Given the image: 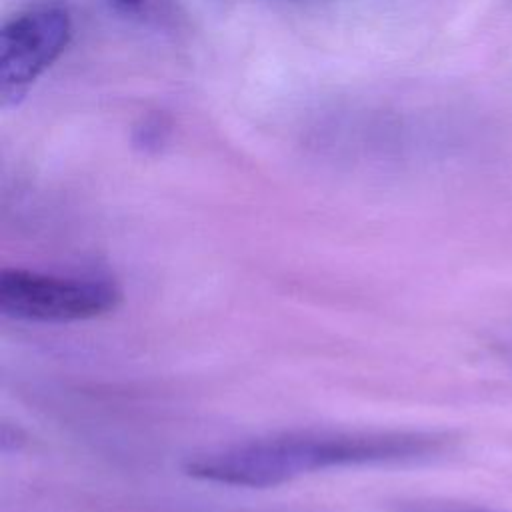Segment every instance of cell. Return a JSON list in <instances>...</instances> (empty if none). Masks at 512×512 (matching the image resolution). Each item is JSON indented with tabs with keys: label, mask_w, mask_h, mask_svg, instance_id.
<instances>
[{
	"label": "cell",
	"mask_w": 512,
	"mask_h": 512,
	"mask_svg": "<svg viewBox=\"0 0 512 512\" xmlns=\"http://www.w3.org/2000/svg\"><path fill=\"white\" fill-rule=\"evenodd\" d=\"M452 442L450 434L424 430H296L198 452L184 472L226 486L270 488L326 468L432 460Z\"/></svg>",
	"instance_id": "1"
},
{
	"label": "cell",
	"mask_w": 512,
	"mask_h": 512,
	"mask_svg": "<svg viewBox=\"0 0 512 512\" xmlns=\"http://www.w3.org/2000/svg\"><path fill=\"white\" fill-rule=\"evenodd\" d=\"M122 290L106 278L56 276L26 268L0 272V312L28 322H76L114 310Z\"/></svg>",
	"instance_id": "2"
},
{
	"label": "cell",
	"mask_w": 512,
	"mask_h": 512,
	"mask_svg": "<svg viewBox=\"0 0 512 512\" xmlns=\"http://www.w3.org/2000/svg\"><path fill=\"white\" fill-rule=\"evenodd\" d=\"M72 22L60 6H40L10 18L0 30V106H18L70 42Z\"/></svg>",
	"instance_id": "3"
},
{
	"label": "cell",
	"mask_w": 512,
	"mask_h": 512,
	"mask_svg": "<svg viewBox=\"0 0 512 512\" xmlns=\"http://www.w3.org/2000/svg\"><path fill=\"white\" fill-rule=\"evenodd\" d=\"M170 132V124L162 114H150L142 118L134 128V146L142 152H158Z\"/></svg>",
	"instance_id": "4"
},
{
	"label": "cell",
	"mask_w": 512,
	"mask_h": 512,
	"mask_svg": "<svg viewBox=\"0 0 512 512\" xmlns=\"http://www.w3.org/2000/svg\"><path fill=\"white\" fill-rule=\"evenodd\" d=\"M400 512H486L478 508L468 506H456V504H432V502H414L402 506Z\"/></svg>",
	"instance_id": "5"
},
{
	"label": "cell",
	"mask_w": 512,
	"mask_h": 512,
	"mask_svg": "<svg viewBox=\"0 0 512 512\" xmlns=\"http://www.w3.org/2000/svg\"><path fill=\"white\" fill-rule=\"evenodd\" d=\"M110 2L116 12L128 14V16L140 14L144 10V0H110Z\"/></svg>",
	"instance_id": "6"
}]
</instances>
